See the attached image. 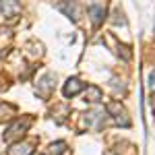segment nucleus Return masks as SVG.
<instances>
[{
  "label": "nucleus",
  "instance_id": "obj_13",
  "mask_svg": "<svg viewBox=\"0 0 155 155\" xmlns=\"http://www.w3.org/2000/svg\"><path fill=\"white\" fill-rule=\"evenodd\" d=\"M114 17H116V19H114V23L126 25V19H124V17H122V11H118V8H116V11H114Z\"/></svg>",
  "mask_w": 155,
  "mask_h": 155
},
{
  "label": "nucleus",
  "instance_id": "obj_7",
  "mask_svg": "<svg viewBox=\"0 0 155 155\" xmlns=\"http://www.w3.org/2000/svg\"><path fill=\"white\" fill-rule=\"evenodd\" d=\"M83 89H85V83L81 79H68L64 89H62V93H64V97H74V95H79Z\"/></svg>",
  "mask_w": 155,
  "mask_h": 155
},
{
  "label": "nucleus",
  "instance_id": "obj_3",
  "mask_svg": "<svg viewBox=\"0 0 155 155\" xmlns=\"http://www.w3.org/2000/svg\"><path fill=\"white\" fill-rule=\"evenodd\" d=\"M104 120H106V110L97 107V110H91L85 114V126L87 128H101L104 126Z\"/></svg>",
  "mask_w": 155,
  "mask_h": 155
},
{
  "label": "nucleus",
  "instance_id": "obj_8",
  "mask_svg": "<svg viewBox=\"0 0 155 155\" xmlns=\"http://www.w3.org/2000/svg\"><path fill=\"white\" fill-rule=\"evenodd\" d=\"M89 15H91V21L95 27L104 23V19H106V8H104V4H89Z\"/></svg>",
  "mask_w": 155,
  "mask_h": 155
},
{
  "label": "nucleus",
  "instance_id": "obj_4",
  "mask_svg": "<svg viewBox=\"0 0 155 155\" xmlns=\"http://www.w3.org/2000/svg\"><path fill=\"white\" fill-rule=\"evenodd\" d=\"M0 11L6 17V21H17L19 12H21V4L17 0H0Z\"/></svg>",
  "mask_w": 155,
  "mask_h": 155
},
{
  "label": "nucleus",
  "instance_id": "obj_5",
  "mask_svg": "<svg viewBox=\"0 0 155 155\" xmlns=\"http://www.w3.org/2000/svg\"><path fill=\"white\" fill-rule=\"evenodd\" d=\"M106 114H112L114 120L118 124H122V126H130V120L126 118V112H124V107L120 106L118 101H110L106 106Z\"/></svg>",
  "mask_w": 155,
  "mask_h": 155
},
{
  "label": "nucleus",
  "instance_id": "obj_12",
  "mask_svg": "<svg viewBox=\"0 0 155 155\" xmlns=\"http://www.w3.org/2000/svg\"><path fill=\"white\" fill-rule=\"evenodd\" d=\"M52 153H54V155H64V153H66V143H64V141L52 143Z\"/></svg>",
  "mask_w": 155,
  "mask_h": 155
},
{
  "label": "nucleus",
  "instance_id": "obj_1",
  "mask_svg": "<svg viewBox=\"0 0 155 155\" xmlns=\"http://www.w3.org/2000/svg\"><path fill=\"white\" fill-rule=\"evenodd\" d=\"M29 126H31V118H23V122H21V120H15L11 126H8L6 134H4V141H6V143H15V141H19L25 132H27Z\"/></svg>",
  "mask_w": 155,
  "mask_h": 155
},
{
  "label": "nucleus",
  "instance_id": "obj_11",
  "mask_svg": "<svg viewBox=\"0 0 155 155\" xmlns=\"http://www.w3.org/2000/svg\"><path fill=\"white\" fill-rule=\"evenodd\" d=\"M15 106H11V104H0V120H8L15 116Z\"/></svg>",
  "mask_w": 155,
  "mask_h": 155
},
{
  "label": "nucleus",
  "instance_id": "obj_9",
  "mask_svg": "<svg viewBox=\"0 0 155 155\" xmlns=\"http://www.w3.org/2000/svg\"><path fill=\"white\" fill-rule=\"evenodd\" d=\"M33 143H15L8 149V155H31Z\"/></svg>",
  "mask_w": 155,
  "mask_h": 155
},
{
  "label": "nucleus",
  "instance_id": "obj_2",
  "mask_svg": "<svg viewBox=\"0 0 155 155\" xmlns=\"http://www.w3.org/2000/svg\"><path fill=\"white\" fill-rule=\"evenodd\" d=\"M54 87H56V74L54 72H46L35 85V93L39 97H44V99H48L50 93L54 91Z\"/></svg>",
  "mask_w": 155,
  "mask_h": 155
},
{
  "label": "nucleus",
  "instance_id": "obj_14",
  "mask_svg": "<svg viewBox=\"0 0 155 155\" xmlns=\"http://www.w3.org/2000/svg\"><path fill=\"white\" fill-rule=\"evenodd\" d=\"M149 87H151V89H155V72L149 77Z\"/></svg>",
  "mask_w": 155,
  "mask_h": 155
},
{
  "label": "nucleus",
  "instance_id": "obj_6",
  "mask_svg": "<svg viewBox=\"0 0 155 155\" xmlns=\"http://www.w3.org/2000/svg\"><path fill=\"white\" fill-rule=\"evenodd\" d=\"M58 8L64 12L68 19H72L74 23L81 19V6H79V2H77V0H62V2L58 4Z\"/></svg>",
  "mask_w": 155,
  "mask_h": 155
},
{
  "label": "nucleus",
  "instance_id": "obj_10",
  "mask_svg": "<svg viewBox=\"0 0 155 155\" xmlns=\"http://www.w3.org/2000/svg\"><path fill=\"white\" fill-rule=\"evenodd\" d=\"M101 99V89L97 87V85H89L87 87V91H85V101H91V104H95Z\"/></svg>",
  "mask_w": 155,
  "mask_h": 155
}]
</instances>
